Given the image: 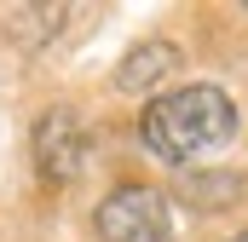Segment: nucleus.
I'll return each instance as SVG.
<instances>
[{
    "label": "nucleus",
    "mask_w": 248,
    "mask_h": 242,
    "mask_svg": "<svg viewBox=\"0 0 248 242\" xmlns=\"http://www.w3.org/2000/svg\"><path fill=\"white\" fill-rule=\"evenodd\" d=\"M139 138H144V150H150L156 162H168V167L208 162V156H219V150L237 138V104H231L219 87L162 92V98L144 104Z\"/></svg>",
    "instance_id": "f257e3e1"
},
{
    "label": "nucleus",
    "mask_w": 248,
    "mask_h": 242,
    "mask_svg": "<svg viewBox=\"0 0 248 242\" xmlns=\"http://www.w3.org/2000/svg\"><path fill=\"white\" fill-rule=\"evenodd\" d=\"M93 225H98V242H168V231H173L168 196L156 184H116L98 202Z\"/></svg>",
    "instance_id": "f03ea898"
},
{
    "label": "nucleus",
    "mask_w": 248,
    "mask_h": 242,
    "mask_svg": "<svg viewBox=\"0 0 248 242\" xmlns=\"http://www.w3.org/2000/svg\"><path fill=\"white\" fill-rule=\"evenodd\" d=\"M35 167H41V184L46 190H63V184L81 179L87 167V127L75 110H46L35 121Z\"/></svg>",
    "instance_id": "7ed1b4c3"
},
{
    "label": "nucleus",
    "mask_w": 248,
    "mask_h": 242,
    "mask_svg": "<svg viewBox=\"0 0 248 242\" xmlns=\"http://www.w3.org/2000/svg\"><path fill=\"white\" fill-rule=\"evenodd\" d=\"M179 69V46H168V41H144V46H133L127 63L116 69V87L122 92H150L156 81H168Z\"/></svg>",
    "instance_id": "20e7f679"
},
{
    "label": "nucleus",
    "mask_w": 248,
    "mask_h": 242,
    "mask_svg": "<svg viewBox=\"0 0 248 242\" xmlns=\"http://www.w3.org/2000/svg\"><path fill=\"white\" fill-rule=\"evenodd\" d=\"M237 190H243L237 173H214V179H190L185 184V202H190V208H231Z\"/></svg>",
    "instance_id": "39448f33"
},
{
    "label": "nucleus",
    "mask_w": 248,
    "mask_h": 242,
    "mask_svg": "<svg viewBox=\"0 0 248 242\" xmlns=\"http://www.w3.org/2000/svg\"><path fill=\"white\" fill-rule=\"evenodd\" d=\"M231 242H248V231H243V237H231Z\"/></svg>",
    "instance_id": "423d86ee"
}]
</instances>
